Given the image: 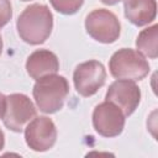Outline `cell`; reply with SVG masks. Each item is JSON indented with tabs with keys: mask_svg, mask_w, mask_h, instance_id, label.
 <instances>
[{
	"mask_svg": "<svg viewBox=\"0 0 158 158\" xmlns=\"http://www.w3.org/2000/svg\"><path fill=\"white\" fill-rule=\"evenodd\" d=\"M106 70L102 63L91 59L77 65L73 73L75 90L84 98L93 96L105 84Z\"/></svg>",
	"mask_w": 158,
	"mask_h": 158,
	"instance_id": "obj_6",
	"label": "cell"
},
{
	"mask_svg": "<svg viewBox=\"0 0 158 158\" xmlns=\"http://www.w3.org/2000/svg\"><path fill=\"white\" fill-rule=\"evenodd\" d=\"M88 35L100 43H114L118 40L121 25L116 15L106 9H95L85 17Z\"/></svg>",
	"mask_w": 158,
	"mask_h": 158,
	"instance_id": "obj_4",
	"label": "cell"
},
{
	"mask_svg": "<svg viewBox=\"0 0 158 158\" xmlns=\"http://www.w3.org/2000/svg\"><path fill=\"white\" fill-rule=\"evenodd\" d=\"M136 46L142 56L151 59L158 57V25H152L142 30L136 40Z\"/></svg>",
	"mask_w": 158,
	"mask_h": 158,
	"instance_id": "obj_12",
	"label": "cell"
},
{
	"mask_svg": "<svg viewBox=\"0 0 158 158\" xmlns=\"http://www.w3.org/2000/svg\"><path fill=\"white\" fill-rule=\"evenodd\" d=\"M122 110L111 101H104L95 106L93 111L94 130L102 137H116L125 128V118Z\"/></svg>",
	"mask_w": 158,
	"mask_h": 158,
	"instance_id": "obj_7",
	"label": "cell"
},
{
	"mask_svg": "<svg viewBox=\"0 0 158 158\" xmlns=\"http://www.w3.org/2000/svg\"><path fill=\"white\" fill-rule=\"evenodd\" d=\"M102 4H105V5H116V4H118L120 1H122V0H100Z\"/></svg>",
	"mask_w": 158,
	"mask_h": 158,
	"instance_id": "obj_16",
	"label": "cell"
},
{
	"mask_svg": "<svg viewBox=\"0 0 158 158\" xmlns=\"http://www.w3.org/2000/svg\"><path fill=\"white\" fill-rule=\"evenodd\" d=\"M37 115L36 106L25 94H10L6 96V107L2 121L6 128L14 132H21L25 125Z\"/></svg>",
	"mask_w": 158,
	"mask_h": 158,
	"instance_id": "obj_5",
	"label": "cell"
},
{
	"mask_svg": "<svg viewBox=\"0 0 158 158\" xmlns=\"http://www.w3.org/2000/svg\"><path fill=\"white\" fill-rule=\"evenodd\" d=\"M52 7L63 15H73L83 6L84 0H49Z\"/></svg>",
	"mask_w": 158,
	"mask_h": 158,
	"instance_id": "obj_13",
	"label": "cell"
},
{
	"mask_svg": "<svg viewBox=\"0 0 158 158\" xmlns=\"http://www.w3.org/2000/svg\"><path fill=\"white\" fill-rule=\"evenodd\" d=\"M58 70V57L49 49H37L32 52L26 60V72L35 80L48 74H54Z\"/></svg>",
	"mask_w": 158,
	"mask_h": 158,
	"instance_id": "obj_10",
	"label": "cell"
},
{
	"mask_svg": "<svg viewBox=\"0 0 158 158\" xmlns=\"http://www.w3.org/2000/svg\"><path fill=\"white\" fill-rule=\"evenodd\" d=\"M16 28L20 38L32 46L42 44L53 30V15L48 6L32 4L17 17Z\"/></svg>",
	"mask_w": 158,
	"mask_h": 158,
	"instance_id": "obj_1",
	"label": "cell"
},
{
	"mask_svg": "<svg viewBox=\"0 0 158 158\" xmlns=\"http://www.w3.org/2000/svg\"><path fill=\"white\" fill-rule=\"evenodd\" d=\"M2 52V38H1V35H0V54Z\"/></svg>",
	"mask_w": 158,
	"mask_h": 158,
	"instance_id": "obj_18",
	"label": "cell"
},
{
	"mask_svg": "<svg viewBox=\"0 0 158 158\" xmlns=\"http://www.w3.org/2000/svg\"><path fill=\"white\" fill-rule=\"evenodd\" d=\"M105 100L117 105L125 116H130L141 102V89L133 80L117 79L109 86Z\"/></svg>",
	"mask_w": 158,
	"mask_h": 158,
	"instance_id": "obj_9",
	"label": "cell"
},
{
	"mask_svg": "<svg viewBox=\"0 0 158 158\" xmlns=\"http://www.w3.org/2000/svg\"><path fill=\"white\" fill-rule=\"evenodd\" d=\"M26 144L36 152H46L51 149L57 141V127L47 116L32 118L25 127Z\"/></svg>",
	"mask_w": 158,
	"mask_h": 158,
	"instance_id": "obj_8",
	"label": "cell"
},
{
	"mask_svg": "<svg viewBox=\"0 0 158 158\" xmlns=\"http://www.w3.org/2000/svg\"><path fill=\"white\" fill-rule=\"evenodd\" d=\"M5 146V136H4V132L0 130V151L4 148Z\"/></svg>",
	"mask_w": 158,
	"mask_h": 158,
	"instance_id": "obj_17",
	"label": "cell"
},
{
	"mask_svg": "<svg viewBox=\"0 0 158 158\" xmlns=\"http://www.w3.org/2000/svg\"><path fill=\"white\" fill-rule=\"evenodd\" d=\"M12 17V6L10 0H0V28L10 22Z\"/></svg>",
	"mask_w": 158,
	"mask_h": 158,
	"instance_id": "obj_14",
	"label": "cell"
},
{
	"mask_svg": "<svg viewBox=\"0 0 158 158\" xmlns=\"http://www.w3.org/2000/svg\"><path fill=\"white\" fill-rule=\"evenodd\" d=\"M32 94L40 111L54 114L64 105L69 94V83L63 75L48 74L36 80Z\"/></svg>",
	"mask_w": 158,
	"mask_h": 158,
	"instance_id": "obj_2",
	"label": "cell"
},
{
	"mask_svg": "<svg viewBox=\"0 0 158 158\" xmlns=\"http://www.w3.org/2000/svg\"><path fill=\"white\" fill-rule=\"evenodd\" d=\"M123 10L126 19L135 26L142 27L156 20L157 1L156 0H123Z\"/></svg>",
	"mask_w": 158,
	"mask_h": 158,
	"instance_id": "obj_11",
	"label": "cell"
},
{
	"mask_svg": "<svg viewBox=\"0 0 158 158\" xmlns=\"http://www.w3.org/2000/svg\"><path fill=\"white\" fill-rule=\"evenodd\" d=\"M21 1H30V0H21Z\"/></svg>",
	"mask_w": 158,
	"mask_h": 158,
	"instance_id": "obj_19",
	"label": "cell"
},
{
	"mask_svg": "<svg viewBox=\"0 0 158 158\" xmlns=\"http://www.w3.org/2000/svg\"><path fill=\"white\" fill-rule=\"evenodd\" d=\"M5 107H6V96L0 93V118H2L4 116Z\"/></svg>",
	"mask_w": 158,
	"mask_h": 158,
	"instance_id": "obj_15",
	"label": "cell"
},
{
	"mask_svg": "<svg viewBox=\"0 0 158 158\" xmlns=\"http://www.w3.org/2000/svg\"><path fill=\"white\" fill-rule=\"evenodd\" d=\"M109 69L111 75L116 79L137 81L148 75L149 64L138 51L132 48H121L111 56L109 60Z\"/></svg>",
	"mask_w": 158,
	"mask_h": 158,
	"instance_id": "obj_3",
	"label": "cell"
}]
</instances>
